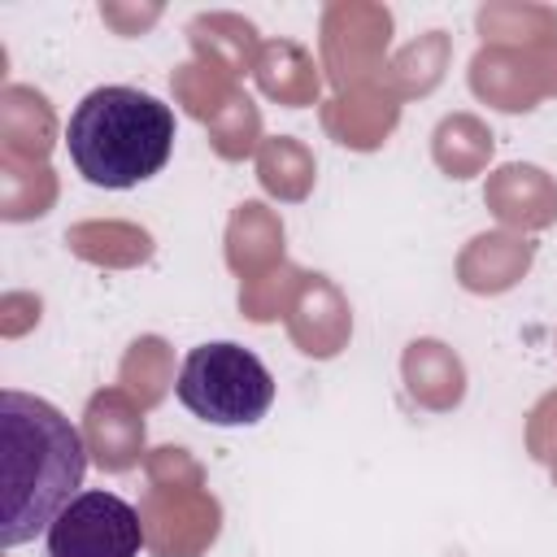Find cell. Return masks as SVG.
Listing matches in <instances>:
<instances>
[{
    "mask_svg": "<svg viewBox=\"0 0 557 557\" xmlns=\"http://www.w3.org/2000/svg\"><path fill=\"white\" fill-rule=\"evenodd\" d=\"M527 440H531V453L540 461H557V392L535 405L531 426H527Z\"/></svg>",
    "mask_w": 557,
    "mask_h": 557,
    "instance_id": "obj_29",
    "label": "cell"
},
{
    "mask_svg": "<svg viewBox=\"0 0 557 557\" xmlns=\"http://www.w3.org/2000/svg\"><path fill=\"white\" fill-rule=\"evenodd\" d=\"M100 17L117 30V35H139L144 26H152L157 17H161V9L157 4H148V9H122V4H100Z\"/></svg>",
    "mask_w": 557,
    "mask_h": 557,
    "instance_id": "obj_31",
    "label": "cell"
},
{
    "mask_svg": "<svg viewBox=\"0 0 557 557\" xmlns=\"http://www.w3.org/2000/svg\"><path fill=\"white\" fill-rule=\"evenodd\" d=\"M144 544L157 557H200L218 540L222 509L200 483H174V487H148L144 505Z\"/></svg>",
    "mask_w": 557,
    "mask_h": 557,
    "instance_id": "obj_6",
    "label": "cell"
},
{
    "mask_svg": "<svg viewBox=\"0 0 557 557\" xmlns=\"http://www.w3.org/2000/svg\"><path fill=\"white\" fill-rule=\"evenodd\" d=\"M74 170L91 187H135L174 152V113L139 87H96L78 100L65 126Z\"/></svg>",
    "mask_w": 557,
    "mask_h": 557,
    "instance_id": "obj_2",
    "label": "cell"
},
{
    "mask_svg": "<svg viewBox=\"0 0 557 557\" xmlns=\"http://www.w3.org/2000/svg\"><path fill=\"white\" fill-rule=\"evenodd\" d=\"M252 74H257L261 91H265L270 100H278V104H287V109L313 104V100H318V87H322L313 57H309L300 44H292V39H270V44H261Z\"/></svg>",
    "mask_w": 557,
    "mask_h": 557,
    "instance_id": "obj_16",
    "label": "cell"
},
{
    "mask_svg": "<svg viewBox=\"0 0 557 557\" xmlns=\"http://www.w3.org/2000/svg\"><path fill=\"white\" fill-rule=\"evenodd\" d=\"M170 387V348L157 335H144L122 357V392H131L139 405H157Z\"/></svg>",
    "mask_w": 557,
    "mask_h": 557,
    "instance_id": "obj_25",
    "label": "cell"
},
{
    "mask_svg": "<svg viewBox=\"0 0 557 557\" xmlns=\"http://www.w3.org/2000/svg\"><path fill=\"white\" fill-rule=\"evenodd\" d=\"M39 322V296H30V292H9L4 300H0V331L4 335H22L26 326H35Z\"/></svg>",
    "mask_w": 557,
    "mask_h": 557,
    "instance_id": "obj_30",
    "label": "cell"
},
{
    "mask_svg": "<svg viewBox=\"0 0 557 557\" xmlns=\"http://www.w3.org/2000/svg\"><path fill=\"white\" fill-rule=\"evenodd\" d=\"M444 65H448V39H444V30H426L405 52H396L392 65H383V87L396 100L400 96H422L444 78Z\"/></svg>",
    "mask_w": 557,
    "mask_h": 557,
    "instance_id": "obj_20",
    "label": "cell"
},
{
    "mask_svg": "<svg viewBox=\"0 0 557 557\" xmlns=\"http://www.w3.org/2000/svg\"><path fill=\"white\" fill-rule=\"evenodd\" d=\"M144 518L113 492H78L48 527L44 557H139Z\"/></svg>",
    "mask_w": 557,
    "mask_h": 557,
    "instance_id": "obj_4",
    "label": "cell"
},
{
    "mask_svg": "<svg viewBox=\"0 0 557 557\" xmlns=\"http://www.w3.org/2000/svg\"><path fill=\"white\" fill-rule=\"evenodd\" d=\"M492 157V131L474 113H453L435 126V161L448 178H470Z\"/></svg>",
    "mask_w": 557,
    "mask_h": 557,
    "instance_id": "obj_21",
    "label": "cell"
},
{
    "mask_svg": "<svg viewBox=\"0 0 557 557\" xmlns=\"http://www.w3.org/2000/svg\"><path fill=\"white\" fill-rule=\"evenodd\" d=\"M87 474V440L70 418L30 396H0V544L17 548L52 527V518L78 496Z\"/></svg>",
    "mask_w": 557,
    "mask_h": 557,
    "instance_id": "obj_1",
    "label": "cell"
},
{
    "mask_svg": "<svg viewBox=\"0 0 557 557\" xmlns=\"http://www.w3.org/2000/svg\"><path fill=\"white\" fill-rule=\"evenodd\" d=\"M479 30L487 48H540L557 39V13L544 4H483Z\"/></svg>",
    "mask_w": 557,
    "mask_h": 557,
    "instance_id": "obj_19",
    "label": "cell"
},
{
    "mask_svg": "<svg viewBox=\"0 0 557 557\" xmlns=\"http://www.w3.org/2000/svg\"><path fill=\"white\" fill-rule=\"evenodd\" d=\"M400 370H405L409 396L418 405L435 409V413L461 405V396H466V370H461L457 352L448 344H440V339H413L405 348Z\"/></svg>",
    "mask_w": 557,
    "mask_h": 557,
    "instance_id": "obj_13",
    "label": "cell"
},
{
    "mask_svg": "<svg viewBox=\"0 0 557 557\" xmlns=\"http://www.w3.org/2000/svg\"><path fill=\"white\" fill-rule=\"evenodd\" d=\"M287 326L305 357H335L348 344L352 313L326 274H300L296 296L287 305Z\"/></svg>",
    "mask_w": 557,
    "mask_h": 557,
    "instance_id": "obj_9",
    "label": "cell"
},
{
    "mask_svg": "<svg viewBox=\"0 0 557 557\" xmlns=\"http://www.w3.org/2000/svg\"><path fill=\"white\" fill-rule=\"evenodd\" d=\"M278 257H283V226H278V218L265 205L244 200L235 209V218H231V231H226V261H231V270H239L244 283H248V278L283 265Z\"/></svg>",
    "mask_w": 557,
    "mask_h": 557,
    "instance_id": "obj_17",
    "label": "cell"
},
{
    "mask_svg": "<svg viewBox=\"0 0 557 557\" xmlns=\"http://www.w3.org/2000/svg\"><path fill=\"white\" fill-rule=\"evenodd\" d=\"M396 117H400L396 96H392L387 87H374V83H370V87H352V91L335 96V100L322 109L326 131H331L339 144H348V148H379V144L392 135Z\"/></svg>",
    "mask_w": 557,
    "mask_h": 557,
    "instance_id": "obj_12",
    "label": "cell"
},
{
    "mask_svg": "<svg viewBox=\"0 0 557 557\" xmlns=\"http://www.w3.org/2000/svg\"><path fill=\"white\" fill-rule=\"evenodd\" d=\"M57 200V174L48 165H26L0 157V218L4 222H26L48 213Z\"/></svg>",
    "mask_w": 557,
    "mask_h": 557,
    "instance_id": "obj_22",
    "label": "cell"
},
{
    "mask_svg": "<svg viewBox=\"0 0 557 557\" xmlns=\"http://www.w3.org/2000/svg\"><path fill=\"white\" fill-rule=\"evenodd\" d=\"M487 209L509 226H548L557 218V183L540 165H500L487 178Z\"/></svg>",
    "mask_w": 557,
    "mask_h": 557,
    "instance_id": "obj_11",
    "label": "cell"
},
{
    "mask_svg": "<svg viewBox=\"0 0 557 557\" xmlns=\"http://www.w3.org/2000/svg\"><path fill=\"white\" fill-rule=\"evenodd\" d=\"M187 35L196 44V61L239 78L244 70L257 65V26L239 13H196L187 22Z\"/></svg>",
    "mask_w": 557,
    "mask_h": 557,
    "instance_id": "obj_14",
    "label": "cell"
},
{
    "mask_svg": "<svg viewBox=\"0 0 557 557\" xmlns=\"http://www.w3.org/2000/svg\"><path fill=\"white\" fill-rule=\"evenodd\" d=\"M470 87L487 104L518 113L557 91V39L540 48H479L470 61Z\"/></svg>",
    "mask_w": 557,
    "mask_h": 557,
    "instance_id": "obj_7",
    "label": "cell"
},
{
    "mask_svg": "<svg viewBox=\"0 0 557 557\" xmlns=\"http://www.w3.org/2000/svg\"><path fill=\"white\" fill-rule=\"evenodd\" d=\"M209 135H213V148L222 152V157H244V152H252V144H257V135H261V113H257V104L239 91L213 122H209Z\"/></svg>",
    "mask_w": 557,
    "mask_h": 557,
    "instance_id": "obj_27",
    "label": "cell"
},
{
    "mask_svg": "<svg viewBox=\"0 0 557 557\" xmlns=\"http://www.w3.org/2000/svg\"><path fill=\"white\" fill-rule=\"evenodd\" d=\"M257 174H261L265 191H274L278 200H300L313 187V157H309V148L300 139L278 135V139H265L261 144Z\"/></svg>",
    "mask_w": 557,
    "mask_h": 557,
    "instance_id": "obj_23",
    "label": "cell"
},
{
    "mask_svg": "<svg viewBox=\"0 0 557 557\" xmlns=\"http://www.w3.org/2000/svg\"><path fill=\"white\" fill-rule=\"evenodd\" d=\"M170 83H174L178 104H183L191 117H200V122H213V117L239 96V91H235V78L222 74V70H213V65H205V61L178 65Z\"/></svg>",
    "mask_w": 557,
    "mask_h": 557,
    "instance_id": "obj_24",
    "label": "cell"
},
{
    "mask_svg": "<svg viewBox=\"0 0 557 557\" xmlns=\"http://www.w3.org/2000/svg\"><path fill=\"white\" fill-rule=\"evenodd\" d=\"M139 400L122 387H104L87 400L83 413V440H87V457L109 470L122 474L131 466H139L144 457V418H139Z\"/></svg>",
    "mask_w": 557,
    "mask_h": 557,
    "instance_id": "obj_8",
    "label": "cell"
},
{
    "mask_svg": "<svg viewBox=\"0 0 557 557\" xmlns=\"http://www.w3.org/2000/svg\"><path fill=\"white\" fill-rule=\"evenodd\" d=\"M148 474L157 487H174V483H200V466L187 457V448H157L148 457Z\"/></svg>",
    "mask_w": 557,
    "mask_h": 557,
    "instance_id": "obj_28",
    "label": "cell"
},
{
    "mask_svg": "<svg viewBox=\"0 0 557 557\" xmlns=\"http://www.w3.org/2000/svg\"><path fill=\"white\" fill-rule=\"evenodd\" d=\"M392 39V13L383 4L339 0L322 13V61L339 91L370 87V74L383 70V52Z\"/></svg>",
    "mask_w": 557,
    "mask_h": 557,
    "instance_id": "obj_5",
    "label": "cell"
},
{
    "mask_svg": "<svg viewBox=\"0 0 557 557\" xmlns=\"http://www.w3.org/2000/svg\"><path fill=\"white\" fill-rule=\"evenodd\" d=\"M553 479H557V461H553Z\"/></svg>",
    "mask_w": 557,
    "mask_h": 557,
    "instance_id": "obj_32",
    "label": "cell"
},
{
    "mask_svg": "<svg viewBox=\"0 0 557 557\" xmlns=\"http://www.w3.org/2000/svg\"><path fill=\"white\" fill-rule=\"evenodd\" d=\"M174 392L209 426H252L274 405V374L244 344L213 339L183 357Z\"/></svg>",
    "mask_w": 557,
    "mask_h": 557,
    "instance_id": "obj_3",
    "label": "cell"
},
{
    "mask_svg": "<svg viewBox=\"0 0 557 557\" xmlns=\"http://www.w3.org/2000/svg\"><path fill=\"white\" fill-rule=\"evenodd\" d=\"M65 244L74 257L96 261V265H139L152 252L148 231L131 222H78L65 231Z\"/></svg>",
    "mask_w": 557,
    "mask_h": 557,
    "instance_id": "obj_18",
    "label": "cell"
},
{
    "mask_svg": "<svg viewBox=\"0 0 557 557\" xmlns=\"http://www.w3.org/2000/svg\"><path fill=\"white\" fill-rule=\"evenodd\" d=\"M296 283H300V270L274 265V270H265V274H257V278L244 283L239 305H244V313H248L252 322H270V318H278V309L292 305Z\"/></svg>",
    "mask_w": 557,
    "mask_h": 557,
    "instance_id": "obj_26",
    "label": "cell"
},
{
    "mask_svg": "<svg viewBox=\"0 0 557 557\" xmlns=\"http://www.w3.org/2000/svg\"><path fill=\"white\" fill-rule=\"evenodd\" d=\"M531 265V244L518 235H474L470 248L457 261V278L470 292H505L513 287Z\"/></svg>",
    "mask_w": 557,
    "mask_h": 557,
    "instance_id": "obj_15",
    "label": "cell"
},
{
    "mask_svg": "<svg viewBox=\"0 0 557 557\" xmlns=\"http://www.w3.org/2000/svg\"><path fill=\"white\" fill-rule=\"evenodd\" d=\"M52 139H57V113L48 96L35 87L9 83L0 91V152L9 161L44 165V157L52 152Z\"/></svg>",
    "mask_w": 557,
    "mask_h": 557,
    "instance_id": "obj_10",
    "label": "cell"
}]
</instances>
